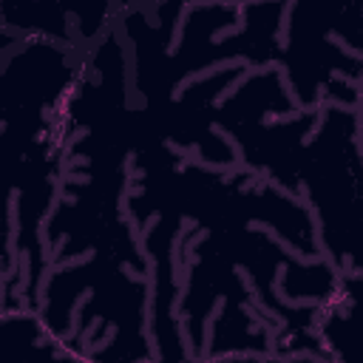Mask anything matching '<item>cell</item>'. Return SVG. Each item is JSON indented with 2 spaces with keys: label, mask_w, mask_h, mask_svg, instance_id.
Segmentation results:
<instances>
[{
  "label": "cell",
  "mask_w": 363,
  "mask_h": 363,
  "mask_svg": "<svg viewBox=\"0 0 363 363\" xmlns=\"http://www.w3.org/2000/svg\"><path fill=\"white\" fill-rule=\"evenodd\" d=\"M301 196L309 204L320 252L340 272H363V133L360 111L320 105L298 164Z\"/></svg>",
  "instance_id": "cell-1"
},
{
  "label": "cell",
  "mask_w": 363,
  "mask_h": 363,
  "mask_svg": "<svg viewBox=\"0 0 363 363\" xmlns=\"http://www.w3.org/2000/svg\"><path fill=\"white\" fill-rule=\"evenodd\" d=\"M281 71L301 108L363 96V0H289Z\"/></svg>",
  "instance_id": "cell-2"
}]
</instances>
